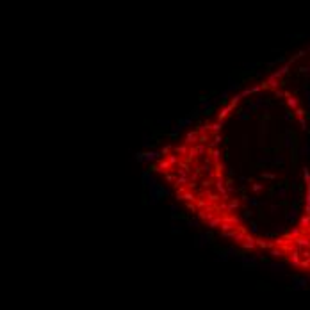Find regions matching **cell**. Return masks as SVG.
<instances>
[{
  "label": "cell",
  "instance_id": "6",
  "mask_svg": "<svg viewBox=\"0 0 310 310\" xmlns=\"http://www.w3.org/2000/svg\"><path fill=\"white\" fill-rule=\"evenodd\" d=\"M198 157H200L198 148H196V146H189V153H187V157H185V161L187 162H194Z\"/></svg>",
  "mask_w": 310,
  "mask_h": 310
},
{
  "label": "cell",
  "instance_id": "24",
  "mask_svg": "<svg viewBox=\"0 0 310 310\" xmlns=\"http://www.w3.org/2000/svg\"><path fill=\"white\" fill-rule=\"evenodd\" d=\"M273 162H275V164H276V166H282L283 162H285V157H283L282 153H278L276 157H275V161H273Z\"/></svg>",
  "mask_w": 310,
  "mask_h": 310
},
{
  "label": "cell",
  "instance_id": "10",
  "mask_svg": "<svg viewBox=\"0 0 310 310\" xmlns=\"http://www.w3.org/2000/svg\"><path fill=\"white\" fill-rule=\"evenodd\" d=\"M223 125H225V120H221V121H216V123H211V132L216 136V134H219L221 132V128H223Z\"/></svg>",
  "mask_w": 310,
  "mask_h": 310
},
{
  "label": "cell",
  "instance_id": "5",
  "mask_svg": "<svg viewBox=\"0 0 310 310\" xmlns=\"http://www.w3.org/2000/svg\"><path fill=\"white\" fill-rule=\"evenodd\" d=\"M211 159H212V164L216 166L221 162V148H212L211 150Z\"/></svg>",
  "mask_w": 310,
  "mask_h": 310
},
{
  "label": "cell",
  "instance_id": "12",
  "mask_svg": "<svg viewBox=\"0 0 310 310\" xmlns=\"http://www.w3.org/2000/svg\"><path fill=\"white\" fill-rule=\"evenodd\" d=\"M198 198L200 196H196V194L191 193V191H185V193H184V201H193V203H196Z\"/></svg>",
  "mask_w": 310,
  "mask_h": 310
},
{
  "label": "cell",
  "instance_id": "16",
  "mask_svg": "<svg viewBox=\"0 0 310 310\" xmlns=\"http://www.w3.org/2000/svg\"><path fill=\"white\" fill-rule=\"evenodd\" d=\"M200 185L203 189H209V187L214 185V180H211V178H201V180H200Z\"/></svg>",
  "mask_w": 310,
  "mask_h": 310
},
{
  "label": "cell",
  "instance_id": "2",
  "mask_svg": "<svg viewBox=\"0 0 310 310\" xmlns=\"http://www.w3.org/2000/svg\"><path fill=\"white\" fill-rule=\"evenodd\" d=\"M185 144H189V146H196V144L200 143V134L196 132V130H189L187 134H185V141H184Z\"/></svg>",
  "mask_w": 310,
  "mask_h": 310
},
{
  "label": "cell",
  "instance_id": "19",
  "mask_svg": "<svg viewBox=\"0 0 310 310\" xmlns=\"http://www.w3.org/2000/svg\"><path fill=\"white\" fill-rule=\"evenodd\" d=\"M171 150H173L171 144H168V146H162V148H161V157H164V159H166L168 155L171 153Z\"/></svg>",
  "mask_w": 310,
  "mask_h": 310
},
{
  "label": "cell",
  "instance_id": "33",
  "mask_svg": "<svg viewBox=\"0 0 310 310\" xmlns=\"http://www.w3.org/2000/svg\"><path fill=\"white\" fill-rule=\"evenodd\" d=\"M251 93H253V91H251V89H244V91H243V93H241V94H243V96H248V94H251Z\"/></svg>",
  "mask_w": 310,
  "mask_h": 310
},
{
  "label": "cell",
  "instance_id": "30",
  "mask_svg": "<svg viewBox=\"0 0 310 310\" xmlns=\"http://www.w3.org/2000/svg\"><path fill=\"white\" fill-rule=\"evenodd\" d=\"M251 216H253V212L249 211V209H246V211H244V217L248 219V217H251Z\"/></svg>",
  "mask_w": 310,
  "mask_h": 310
},
{
  "label": "cell",
  "instance_id": "3",
  "mask_svg": "<svg viewBox=\"0 0 310 310\" xmlns=\"http://www.w3.org/2000/svg\"><path fill=\"white\" fill-rule=\"evenodd\" d=\"M161 159V152H155V150H150L144 153V162H153Z\"/></svg>",
  "mask_w": 310,
  "mask_h": 310
},
{
  "label": "cell",
  "instance_id": "32",
  "mask_svg": "<svg viewBox=\"0 0 310 310\" xmlns=\"http://www.w3.org/2000/svg\"><path fill=\"white\" fill-rule=\"evenodd\" d=\"M225 175L232 177V175H233V169H232V168H227V169H225Z\"/></svg>",
  "mask_w": 310,
  "mask_h": 310
},
{
  "label": "cell",
  "instance_id": "13",
  "mask_svg": "<svg viewBox=\"0 0 310 310\" xmlns=\"http://www.w3.org/2000/svg\"><path fill=\"white\" fill-rule=\"evenodd\" d=\"M221 141H223V137H221V134H216V136H214V139H212V141H211V143H209V148H217V146H219V144H221Z\"/></svg>",
  "mask_w": 310,
  "mask_h": 310
},
{
  "label": "cell",
  "instance_id": "20",
  "mask_svg": "<svg viewBox=\"0 0 310 310\" xmlns=\"http://www.w3.org/2000/svg\"><path fill=\"white\" fill-rule=\"evenodd\" d=\"M260 178H267V180H276V173L262 171V173H260Z\"/></svg>",
  "mask_w": 310,
  "mask_h": 310
},
{
  "label": "cell",
  "instance_id": "23",
  "mask_svg": "<svg viewBox=\"0 0 310 310\" xmlns=\"http://www.w3.org/2000/svg\"><path fill=\"white\" fill-rule=\"evenodd\" d=\"M248 118H249V109H246V111H243V112H241V114L237 116V120H239V121H246Z\"/></svg>",
  "mask_w": 310,
  "mask_h": 310
},
{
  "label": "cell",
  "instance_id": "7",
  "mask_svg": "<svg viewBox=\"0 0 310 310\" xmlns=\"http://www.w3.org/2000/svg\"><path fill=\"white\" fill-rule=\"evenodd\" d=\"M166 159H168V162H169V164H171V168H177L178 164H180V162H182V161H180V157H178V155L175 153V152H171V153L168 155Z\"/></svg>",
  "mask_w": 310,
  "mask_h": 310
},
{
  "label": "cell",
  "instance_id": "29",
  "mask_svg": "<svg viewBox=\"0 0 310 310\" xmlns=\"http://www.w3.org/2000/svg\"><path fill=\"white\" fill-rule=\"evenodd\" d=\"M198 184H200V182H191V180H189L187 187H189V189H196V187H198Z\"/></svg>",
  "mask_w": 310,
  "mask_h": 310
},
{
  "label": "cell",
  "instance_id": "9",
  "mask_svg": "<svg viewBox=\"0 0 310 310\" xmlns=\"http://www.w3.org/2000/svg\"><path fill=\"white\" fill-rule=\"evenodd\" d=\"M221 223H223V216H216V217H214V219H211V221L207 223V227H209V228H212V230H214V228L221 227Z\"/></svg>",
  "mask_w": 310,
  "mask_h": 310
},
{
  "label": "cell",
  "instance_id": "18",
  "mask_svg": "<svg viewBox=\"0 0 310 310\" xmlns=\"http://www.w3.org/2000/svg\"><path fill=\"white\" fill-rule=\"evenodd\" d=\"M184 184H189V177H177V180H175V187H180V185H184Z\"/></svg>",
  "mask_w": 310,
  "mask_h": 310
},
{
  "label": "cell",
  "instance_id": "14",
  "mask_svg": "<svg viewBox=\"0 0 310 310\" xmlns=\"http://www.w3.org/2000/svg\"><path fill=\"white\" fill-rule=\"evenodd\" d=\"M177 171H168V173H164V178H166V182L168 184H175V180H177Z\"/></svg>",
  "mask_w": 310,
  "mask_h": 310
},
{
  "label": "cell",
  "instance_id": "15",
  "mask_svg": "<svg viewBox=\"0 0 310 310\" xmlns=\"http://www.w3.org/2000/svg\"><path fill=\"white\" fill-rule=\"evenodd\" d=\"M182 128H184V125H182L180 121H178L177 125H175V127H173L171 130H169V136H171V137H177L178 134H180V130H182Z\"/></svg>",
  "mask_w": 310,
  "mask_h": 310
},
{
  "label": "cell",
  "instance_id": "26",
  "mask_svg": "<svg viewBox=\"0 0 310 310\" xmlns=\"http://www.w3.org/2000/svg\"><path fill=\"white\" fill-rule=\"evenodd\" d=\"M134 159H136L137 162H144V153L143 152H137V153L134 155Z\"/></svg>",
  "mask_w": 310,
  "mask_h": 310
},
{
  "label": "cell",
  "instance_id": "28",
  "mask_svg": "<svg viewBox=\"0 0 310 310\" xmlns=\"http://www.w3.org/2000/svg\"><path fill=\"white\" fill-rule=\"evenodd\" d=\"M180 123H182L184 127L185 125H193V118H184V120H180Z\"/></svg>",
  "mask_w": 310,
  "mask_h": 310
},
{
  "label": "cell",
  "instance_id": "31",
  "mask_svg": "<svg viewBox=\"0 0 310 310\" xmlns=\"http://www.w3.org/2000/svg\"><path fill=\"white\" fill-rule=\"evenodd\" d=\"M159 123H161V125H164V127H169V125H171V121H169V120H161Z\"/></svg>",
  "mask_w": 310,
  "mask_h": 310
},
{
  "label": "cell",
  "instance_id": "25",
  "mask_svg": "<svg viewBox=\"0 0 310 310\" xmlns=\"http://www.w3.org/2000/svg\"><path fill=\"white\" fill-rule=\"evenodd\" d=\"M241 98H243V94H233V96H232V102H230V105L235 107L239 102H241Z\"/></svg>",
  "mask_w": 310,
  "mask_h": 310
},
{
  "label": "cell",
  "instance_id": "8",
  "mask_svg": "<svg viewBox=\"0 0 310 310\" xmlns=\"http://www.w3.org/2000/svg\"><path fill=\"white\" fill-rule=\"evenodd\" d=\"M232 109H233L232 105H225V107H223L221 111L217 112V121H221V120H227V116L230 114V111H232Z\"/></svg>",
  "mask_w": 310,
  "mask_h": 310
},
{
  "label": "cell",
  "instance_id": "27",
  "mask_svg": "<svg viewBox=\"0 0 310 310\" xmlns=\"http://www.w3.org/2000/svg\"><path fill=\"white\" fill-rule=\"evenodd\" d=\"M200 143H207L209 144V134H200Z\"/></svg>",
  "mask_w": 310,
  "mask_h": 310
},
{
  "label": "cell",
  "instance_id": "11",
  "mask_svg": "<svg viewBox=\"0 0 310 310\" xmlns=\"http://www.w3.org/2000/svg\"><path fill=\"white\" fill-rule=\"evenodd\" d=\"M239 207H241V200H239V198H232L230 201H228V212L237 211Z\"/></svg>",
  "mask_w": 310,
  "mask_h": 310
},
{
  "label": "cell",
  "instance_id": "17",
  "mask_svg": "<svg viewBox=\"0 0 310 310\" xmlns=\"http://www.w3.org/2000/svg\"><path fill=\"white\" fill-rule=\"evenodd\" d=\"M196 148H198V153L200 155H205V153H207V150H211L207 143H198V144H196Z\"/></svg>",
  "mask_w": 310,
  "mask_h": 310
},
{
  "label": "cell",
  "instance_id": "22",
  "mask_svg": "<svg viewBox=\"0 0 310 310\" xmlns=\"http://www.w3.org/2000/svg\"><path fill=\"white\" fill-rule=\"evenodd\" d=\"M269 211H271V214H278V212L282 211V205H280V203H271Z\"/></svg>",
  "mask_w": 310,
  "mask_h": 310
},
{
  "label": "cell",
  "instance_id": "1",
  "mask_svg": "<svg viewBox=\"0 0 310 310\" xmlns=\"http://www.w3.org/2000/svg\"><path fill=\"white\" fill-rule=\"evenodd\" d=\"M152 171L153 173H168V171H175V169H173L171 164L168 162V159H159L157 164L152 168Z\"/></svg>",
  "mask_w": 310,
  "mask_h": 310
},
{
  "label": "cell",
  "instance_id": "4",
  "mask_svg": "<svg viewBox=\"0 0 310 310\" xmlns=\"http://www.w3.org/2000/svg\"><path fill=\"white\" fill-rule=\"evenodd\" d=\"M173 152H175L177 155H185V157H187L189 144H185V143H184V144H175V146H173Z\"/></svg>",
  "mask_w": 310,
  "mask_h": 310
},
{
  "label": "cell",
  "instance_id": "21",
  "mask_svg": "<svg viewBox=\"0 0 310 310\" xmlns=\"http://www.w3.org/2000/svg\"><path fill=\"white\" fill-rule=\"evenodd\" d=\"M251 189H253V193H260V191H264V184L253 182V184H251Z\"/></svg>",
  "mask_w": 310,
  "mask_h": 310
}]
</instances>
